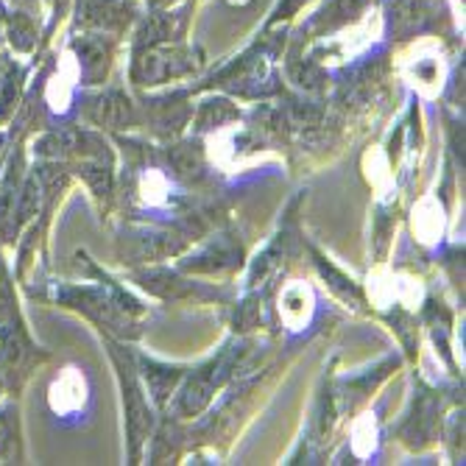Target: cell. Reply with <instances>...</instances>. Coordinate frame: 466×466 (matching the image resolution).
<instances>
[{"instance_id":"obj_1","label":"cell","mask_w":466,"mask_h":466,"mask_svg":"<svg viewBox=\"0 0 466 466\" xmlns=\"http://www.w3.org/2000/svg\"><path fill=\"white\" fill-rule=\"evenodd\" d=\"M81 402H84V380L70 369L51 386V408L65 416V413L78 410Z\"/></svg>"}]
</instances>
